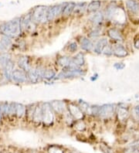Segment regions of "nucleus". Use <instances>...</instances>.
<instances>
[{
	"label": "nucleus",
	"instance_id": "nucleus-1",
	"mask_svg": "<svg viewBox=\"0 0 139 153\" xmlns=\"http://www.w3.org/2000/svg\"><path fill=\"white\" fill-rule=\"evenodd\" d=\"M21 19L16 18L13 20L5 22L0 25V33L9 38H15L21 33Z\"/></svg>",
	"mask_w": 139,
	"mask_h": 153
},
{
	"label": "nucleus",
	"instance_id": "nucleus-2",
	"mask_svg": "<svg viewBox=\"0 0 139 153\" xmlns=\"http://www.w3.org/2000/svg\"><path fill=\"white\" fill-rule=\"evenodd\" d=\"M47 10H48L47 7L44 6H39L35 8L32 13V19L34 23H39L47 20L46 19Z\"/></svg>",
	"mask_w": 139,
	"mask_h": 153
},
{
	"label": "nucleus",
	"instance_id": "nucleus-3",
	"mask_svg": "<svg viewBox=\"0 0 139 153\" xmlns=\"http://www.w3.org/2000/svg\"><path fill=\"white\" fill-rule=\"evenodd\" d=\"M65 5L66 4H59V5H55V6L49 8L47 10V15H46L47 21L53 20L58 15H59L61 12H63Z\"/></svg>",
	"mask_w": 139,
	"mask_h": 153
},
{
	"label": "nucleus",
	"instance_id": "nucleus-4",
	"mask_svg": "<svg viewBox=\"0 0 139 153\" xmlns=\"http://www.w3.org/2000/svg\"><path fill=\"white\" fill-rule=\"evenodd\" d=\"M42 111H43V121L46 125H50L53 122L54 120V114L51 111L50 105L48 103L44 104L42 108Z\"/></svg>",
	"mask_w": 139,
	"mask_h": 153
},
{
	"label": "nucleus",
	"instance_id": "nucleus-5",
	"mask_svg": "<svg viewBox=\"0 0 139 153\" xmlns=\"http://www.w3.org/2000/svg\"><path fill=\"white\" fill-rule=\"evenodd\" d=\"M83 74V71L78 68H71L69 67L68 70L63 71V72L58 75V78H69L73 76H80Z\"/></svg>",
	"mask_w": 139,
	"mask_h": 153
},
{
	"label": "nucleus",
	"instance_id": "nucleus-6",
	"mask_svg": "<svg viewBox=\"0 0 139 153\" xmlns=\"http://www.w3.org/2000/svg\"><path fill=\"white\" fill-rule=\"evenodd\" d=\"M114 107L112 105H105L99 108L98 114L101 118H108L114 114Z\"/></svg>",
	"mask_w": 139,
	"mask_h": 153
},
{
	"label": "nucleus",
	"instance_id": "nucleus-7",
	"mask_svg": "<svg viewBox=\"0 0 139 153\" xmlns=\"http://www.w3.org/2000/svg\"><path fill=\"white\" fill-rule=\"evenodd\" d=\"M21 28L26 30H33L34 29V22L32 19V14L28 13L21 19Z\"/></svg>",
	"mask_w": 139,
	"mask_h": 153
},
{
	"label": "nucleus",
	"instance_id": "nucleus-8",
	"mask_svg": "<svg viewBox=\"0 0 139 153\" xmlns=\"http://www.w3.org/2000/svg\"><path fill=\"white\" fill-rule=\"evenodd\" d=\"M43 69H30L28 71V77L32 83H37L41 77Z\"/></svg>",
	"mask_w": 139,
	"mask_h": 153
},
{
	"label": "nucleus",
	"instance_id": "nucleus-9",
	"mask_svg": "<svg viewBox=\"0 0 139 153\" xmlns=\"http://www.w3.org/2000/svg\"><path fill=\"white\" fill-rule=\"evenodd\" d=\"M84 64V56L83 53H80L71 60V64L68 66L71 68H77L78 67L83 66Z\"/></svg>",
	"mask_w": 139,
	"mask_h": 153
},
{
	"label": "nucleus",
	"instance_id": "nucleus-10",
	"mask_svg": "<svg viewBox=\"0 0 139 153\" xmlns=\"http://www.w3.org/2000/svg\"><path fill=\"white\" fill-rule=\"evenodd\" d=\"M26 74L22 71L20 70H16L13 71L12 75V79L15 82L17 83H24L26 81Z\"/></svg>",
	"mask_w": 139,
	"mask_h": 153
},
{
	"label": "nucleus",
	"instance_id": "nucleus-11",
	"mask_svg": "<svg viewBox=\"0 0 139 153\" xmlns=\"http://www.w3.org/2000/svg\"><path fill=\"white\" fill-rule=\"evenodd\" d=\"M69 111L71 112V114L74 116V118H76L77 120H80L83 118V112H82V111L80 110L79 108H77L76 105L71 104V105H69Z\"/></svg>",
	"mask_w": 139,
	"mask_h": 153
},
{
	"label": "nucleus",
	"instance_id": "nucleus-12",
	"mask_svg": "<svg viewBox=\"0 0 139 153\" xmlns=\"http://www.w3.org/2000/svg\"><path fill=\"white\" fill-rule=\"evenodd\" d=\"M13 69H14V62L13 60H9L6 67H4V74L7 80H11L12 75L13 73Z\"/></svg>",
	"mask_w": 139,
	"mask_h": 153
},
{
	"label": "nucleus",
	"instance_id": "nucleus-13",
	"mask_svg": "<svg viewBox=\"0 0 139 153\" xmlns=\"http://www.w3.org/2000/svg\"><path fill=\"white\" fill-rule=\"evenodd\" d=\"M113 53L118 57H124L128 55V51L122 45H116L113 49Z\"/></svg>",
	"mask_w": 139,
	"mask_h": 153
},
{
	"label": "nucleus",
	"instance_id": "nucleus-14",
	"mask_svg": "<svg viewBox=\"0 0 139 153\" xmlns=\"http://www.w3.org/2000/svg\"><path fill=\"white\" fill-rule=\"evenodd\" d=\"M126 6L128 11L133 13H139V2L135 0H128L126 2Z\"/></svg>",
	"mask_w": 139,
	"mask_h": 153
},
{
	"label": "nucleus",
	"instance_id": "nucleus-15",
	"mask_svg": "<svg viewBox=\"0 0 139 153\" xmlns=\"http://www.w3.org/2000/svg\"><path fill=\"white\" fill-rule=\"evenodd\" d=\"M19 67H20L21 69H22L25 71H29L30 70V61H29V58L27 56H22L19 58V60L18 61Z\"/></svg>",
	"mask_w": 139,
	"mask_h": 153
},
{
	"label": "nucleus",
	"instance_id": "nucleus-16",
	"mask_svg": "<svg viewBox=\"0 0 139 153\" xmlns=\"http://www.w3.org/2000/svg\"><path fill=\"white\" fill-rule=\"evenodd\" d=\"M51 107L55 110V111L61 114L65 110V104L63 101H54L51 103Z\"/></svg>",
	"mask_w": 139,
	"mask_h": 153
},
{
	"label": "nucleus",
	"instance_id": "nucleus-17",
	"mask_svg": "<svg viewBox=\"0 0 139 153\" xmlns=\"http://www.w3.org/2000/svg\"><path fill=\"white\" fill-rule=\"evenodd\" d=\"M107 45H108V39H105V38L100 39V40L97 43L94 51L96 53H101L103 50H104V48L107 46Z\"/></svg>",
	"mask_w": 139,
	"mask_h": 153
},
{
	"label": "nucleus",
	"instance_id": "nucleus-18",
	"mask_svg": "<svg viewBox=\"0 0 139 153\" xmlns=\"http://www.w3.org/2000/svg\"><path fill=\"white\" fill-rule=\"evenodd\" d=\"M128 116H129V113H128V111L124 108L122 107H120L118 108V110H117V117H118V119L120 121H124L128 119Z\"/></svg>",
	"mask_w": 139,
	"mask_h": 153
},
{
	"label": "nucleus",
	"instance_id": "nucleus-19",
	"mask_svg": "<svg viewBox=\"0 0 139 153\" xmlns=\"http://www.w3.org/2000/svg\"><path fill=\"white\" fill-rule=\"evenodd\" d=\"M108 35L110 36V37L116 40V41H122L123 40V37L120 33L115 29H111L108 31Z\"/></svg>",
	"mask_w": 139,
	"mask_h": 153
},
{
	"label": "nucleus",
	"instance_id": "nucleus-20",
	"mask_svg": "<svg viewBox=\"0 0 139 153\" xmlns=\"http://www.w3.org/2000/svg\"><path fill=\"white\" fill-rule=\"evenodd\" d=\"M104 20V15L101 12H98L96 13L94 15H93L91 18V21L94 25H99Z\"/></svg>",
	"mask_w": 139,
	"mask_h": 153
},
{
	"label": "nucleus",
	"instance_id": "nucleus-21",
	"mask_svg": "<svg viewBox=\"0 0 139 153\" xmlns=\"http://www.w3.org/2000/svg\"><path fill=\"white\" fill-rule=\"evenodd\" d=\"M80 46H81V48L84 51H91L93 47L92 42L88 38L83 37L81 39V41H80Z\"/></svg>",
	"mask_w": 139,
	"mask_h": 153
},
{
	"label": "nucleus",
	"instance_id": "nucleus-22",
	"mask_svg": "<svg viewBox=\"0 0 139 153\" xmlns=\"http://www.w3.org/2000/svg\"><path fill=\"white\" fill-rule=\"evenodd\" d=\"M75 6H76V3H74V2H70V3L66 4L63 10V16H67L71 15V13L74 12Z\"/></svg>",
	"mask_w": 139,
	"mask_h": 153
},
{
	"label": "nucleus",
	"instance_id": "nucleus-23",
	"mask_svg": "<svg viewBox=\"0 0 139 153\" xmlns=\"http://www.w3.org/2000/svg\"><path fill=\"white\" fill-rule=\"evenodd\" d=\"M116 9H117V7H116L114 3L110 4L109 6H108L107 10H106V17L108 19H112V17H113L114 13Z\"/></svg>",
	"mask_w": 139,
	"mask_h": 153
},
{
	"label": "nucleus",
	"instance_id": "nucleus-24",
	"mask_svg": "<svg viewBox=\"0 0 139 153\" xmlns=\"http://www.w3.org/2000/svg\"><path fill=\"white\" fill-rule=\"evenodd\" d=\"M33 120L36 122H39L41 120H43V111H42V108L36 107L33 112Z\"/></svg>",
	"mask_w": 139,
	"mask_h": 153
},
{
	"label": "nucleus",
	"instance_id": "nucleus-25",
	"mask_svg": "<svg viewBox=\"0 0 139 153\" xmlns=\"http://www.w3.org/2000/svg\"><path fill=\"white\" fill-rule=\"evenodd\" d=\"M9 60H11V58H10V55L9 53H5L0 54V67L4 68Z\"/></svg>",
	"mask_w": 139,
	"mask_h": 153
},
{
	"label": "nucleus",
	"instance_id": "nucleus-26",
	"mask_svg": "<svg viewBox=\"0 0 139 153\" xmlns=\"http://www.w3.org/2000/svg\"><path fill=\"white\" fill-rule=\"evenodd\" d=\"M100 7V1H93L87 6V11L89 13L95 12L98 10Z\"/></svg>",
	"mask_w": 139,
	"mask_h": 153
},
{
	"label": "nucleus",
	"instance_id": "nucleus-27",
	"mask_svg": "<svg viewBox=\"0 0 139 153\" xmlns=\"http://www.w3.org/2000/svg\"><path fill=\"white\" fill-rule=\"evenodd\" d=\"M55 72L52 71V70H43L41 77L46 79V80H51V79H53L55 76Z\"/></svg>",
	"mask_w": 139,
	"mask_h": 153
},
{
	"label": "nucleus",
	"instance_id": "nucleus-28",
	"mask_svg": "<svg viewBox=\"0 0 139 153\" xmlns=\"http://www.w3.org/2000/svg\"><path fill=\"white\" fill-rule=\"evenodd\" d=\"M25 113V106L22 104H16V114L17 117L21 118Z\"/></svg>",
	"mask_w": 139,
	"mask_h": 153
},
{
	"label": "nucleus",
	"instance_id": "nucleus-29",
	"mask_svg": "<svg viewBox=\"0 0 139 153\" xmlns=\"http://www.w3.org/2000/svg\"><path fill=\"white\" fill-rule=\"evenodd\" d=\"M71 59L68 56H63L58 60V64L62 67H68L71 64Z\"/></svg>",
	"mask_w": 139,
	"mask_h": 153
},
{
	"label": "nucleus",
	"instance_id": "nucleus-30",
	"mask_svg": "<svg viewBox=\"0 0 139 153\" xmlns=\"http://www.w3.org/2000/svg\"><path fill=\"white\" fill-rule=\"evenodd\" d=\"M87 3L86 2H80V3L76 4L75 8H74V13H83L84 9H86Z\"/></svg>",
	"mask_w": 139,
	"mask_h": 153
},
{
	"label": "nucleus",
	"instance_id": "nucleus-31",
	"mask_svg": "<svg viewBox=\"0 0 139 153\" xmlns=\"http://www.w3.org/2000/svg\"><path fill=\"white\" fill-rule=\"evenodd\" d=\"M0 42H1V43H2L7 49H9V47H10V46L12 45V41L11 39H10V38L8 37V36H2L1 40H0Z\"/></svg>",
	"mask_w": 139,
	"mask_h": 153
},
{
	"label": "nucleus",
	"instance_id": "nucleus-32",
	"mask_svg": "<svg viewBox=\"0 0 139 153\" xmlns=\"http://www.w3.org/2000/svg\"><path fill=\"white\" fill-rule=\"evenodd\" d=\"M1 108H2V111L4 114H8L9 111V104L8 103H4L3 105L1 106Z\"/></svg>",
	"mask_w": 139,
	"mask_h": 153
},
{
	"label": "nucleus",
	"instance_id": "nucleus-33",
	"mask_svg": "<svg viewBox=\"0 0 139 153\" xmlns=\"http://www.w3.org/2000/svg\"><path fill=\"white\" fill-rule=\"evenodd\" d=\"M100 149H102V151L105 153H114V150L108 147V146H105L104 144H102L101 146H100Z\"/></svg>",
	"mask_w": 139,
	"mask_h": 153
},
{
	"label": "nucleus",
	"instance_id": "nucleus-34",
	"mask_svg": "<svg viewBox=\"0 0 139 153\" xmlns=\"http://www.w3.org/2000/svg\"><path fill=\"white\" fill-rule=\"evenodd\" d=\"M102 53H103L105 55H111V53H113V50H112V48H111L110 46L107 45V46H106V47L104 48V50H103Z\"/></svg>",
	"mask_w": 139,
	"mask_h": 153
},
{
	"label": "nucleus",
	"instance_id": "nucleus-35",
	"mask_svg": "<svg viewBox=\"0 0 139 153\" xmlns=\"http://www.w3.org/2000/svg\"><path fill=\"white\" fill-rule=\"evenodd\" d=\"M49 153H63V152L59 148L53 146V147H50L49 149Z\"/></svg>",
	"mask_w": 139,
	"mask_h": 153
},
{
	"label": "nucleus",
	"instance_id": "nucleus-36",
	"mask_svg": "<svg viewBox=\"0 0 139 153\" xmlns=\"http://www.w3.org/2000/svg\"><path fill=\"white\" fill-rule=\"evenodd\" d=\"M128 148H133V149H139V139L134 141L133 142H132L131 144H129L128 146Z\"/></svg>",
	"mask_w": 139,
	"mask_h": 153
},
{
	"label": "nucleus",
	"instance_id": "nucleus-37",
	"mask_svg": "<svg viewBox=\"0 0 139 153\" xmlns=\"http://www.w3.org/2000/svg\"><path fill=\"white\" fill-rule=\"evenodd\" d=\"M9 114H16V104L15 103H11V104H9Z\"/></svg>",
	"mask_w": 139,
	"mask_h": 153
},
{
	"label": "nucleus",
	"instance_id": "nucleus-38",
	"mask_svg": "<svg viewBox=\"0 0 139 153\" xmlns=\"http://www.w3.org/2000/svg\"><path fill=\"white\" fill-rule=\"evenodd\" d=\"M77 43H75V42L71 43V44H70V46H69V50H70L72 53L75 52V51H77Z\"/></svg>",
	"mask_w": 139,
	"mask_h": 153
},
{
	"label": "nucleus",
	"instance_id": "nucleus-39",
	"mask_svg": "<svg viewBox=\"0 0 139 153\" xmlns=\"http://www.w3.org/2000/svg\"><path fill=\"white\" fill-rule=\"evenodd\" d=\"M100 30H93L92 32H91V33L89 34V36H90V37H92V38L97 37V36L100 35Z\"/></svg>",
	"mask_w": 139,
	"mask_h": 153
},
{
	"label": "nucleus",
	"instance_id": "nucleus-40",
	"mask_svg": "<svg viewBox=\"0 0 139 153\" xmlns=\"http://www.w3.org/2000/svg\"><path fill=\"white\" fill-rule=\"evenodd\" d=\"M124 153H139V149L128 147V149L124 151Z\"/></svg>",
	"mask_w": 139,
	"mask_h": 153
},
{
	"label": "nucleus",
	"instance_id": "nucleus-41",
	"mask_svg": "<svg viewBox=\"0 0 139 153\" xmlns=\"http://www.w3.org/2000/svg\"><path fill=\"white\" fill-rule=\"evenodd\" d=\"M125 67V65H124L123 63H117V64H114V67L116 68V69L117 70H122L124 69V67Z\"/></svg>",
	"mask_w": 139,
	"mask_h": 153
},
{
	"label": "nucleus",
	"instance_id": "nucleus-42",
	"mask_svg": "<svg viewBox=\"0 0 139 153\" xmlns=\"http://www.w3.org/2000/svg\"><path fill=\"white\" fill-rule=\"evenodd\" d=\"M134 111H135V113L136 116L139 118V105L136 106L135 108V109H134Z\"/></svg>",
	"mask_w": 139,
	"mask_h": 153
},
{
	"label": "nucleus",
	"instance_id": "nucleus-43",
	"mask_svg": "<svg viewBox=\"0 0 139 153\" xmlns=\"http://www.w3.org/2000/svg\"><path fill=\"white\" fill-rule=\"evenodd\" d=\"M8 49L6 48V47H5V46H4L1 42H0V51H6Z\"/></svg>",
	"mask_w": 139,
	"mask_h": 153
},
{
	"label": "nucleus",
	"instance_id": "nucleus-44",
	"mask_svg": "<svg viewBox=\"0 0 139 153\" xmlns=\"http://www.w3.org/2000/svg\"><path fill=\"white\" fill-rule=\"evenodd\" d=\"M2 108H1V106H0V120L2 118Z\"/></svg>",
	"mask_w": 139,
	"mask_h": 153
},
{
	"label": "nucleus",
	"instance_id": "nucleus-45",
	"mask_svg": "<svg viewBox=\"0 0 139 153\" xmlns=\"http://www.w3.org/2000/svg\"><path fill=\"white\" fill-rule=\"evenodd\" d=\"M71 153H78V152H71Z\"/></svg>",
	"mask_w": 139,
	"mask_h": 153
}]
</instances>
